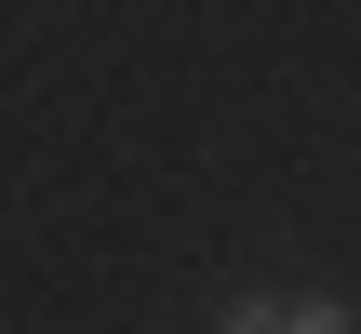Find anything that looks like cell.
<instances>
[{"instance_id":"7a4b0ae2","label":"cell","mask_w":361,"mask_h":334,"mask_svg":"<svg viewBox=\"0 0 361 334\" xmlns=\"http://www.w3.org/2000/svg\"><path fill=\"white\" fill-rule=\"evenodd\" d=\"M281 334H348V321H335V308H281Z\"/></svg>"},{"instance_id":"6da1fadb","label":"cell","mask_w":361,"mask_h":334,"mask_svg":"<svg viewBox=\"0 0 361 334\" xmlns=\"http://www.w3.org/2000/svg\"><path fill=\"white\" fill-rule=\"evenodd\" d=\"M228 334H281V308H268V295H255V308H228Z\"/></svg>"}]
</instances>
